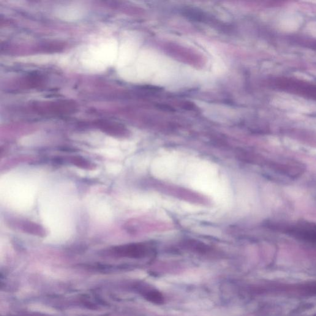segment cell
<instances>
[{"label": "cell", "mask_w": 316, "mask_h": 316, "mask_svg": "<svg viewBox=\"0 0 316 316\" xmlns=\"http://www.w3.org/2000/svg\"><path fill=\"white\" fill-rule=\"evenodd\" d=\"M148 186L154 191L190 203L204 206H209L212 204L211 200L206 196L179 185L152 179L149 180Z\"/></svg>", "instance_id": "6da1fadb"}, {"label": "cell", "mask_w": 316, "mask_h": 316, "mask_svg": "<svg viewBox=\"0 0 316 316\" xmlns=\"http://www.w3.org/2000/svg\"><path fill=\"white\" fill-rule=\"evenodd\" d=\"M269 85L279 91L316 101V84L298 79L277 77L272 79Z\"/></svg>", "instance_id": "7a4b0ae2"}, {"label": "cell", "mask_w": 316, "mask_h": 316, "mask_svg": "<svg viewBox=\"0 0 316 316\" xmlns=\"http://www.w3.org/2000/svg\"><path fill=\"white\" fill-rule=\"evenodd\" d=\"M77 108V105L70 100L58 101L49 103L48 104H39L35 105L34 107L37 112L54 115L75 113Z\"/></svg>", "instance_id": "3957f363"}, {"label": "cell", "mask_w": 316, "mask_h": 316, "mask_svg": "<svg viewBox=\"0 0 316 316\" xmlns=\"http://www.w3.org/2000/svg\"><path fill=\"white\" fill-rule=\"evenodd\" d=\"M95 125L103 132L109 135L116 136V137H126L129 135V130L124 125L118 122L100 120L95 122Z\"/></svg>", "instance_id": "277c9868"}, {"label": "cell", "mask_w": 316, "mask_h": 316, "mask_svg": "<svg viewBox=\"0 0 316 316\" xmlns=\"http://www.w3.org/2000/svg\"><path fill=\"white\" fill-rule=\"evenodd\" d=\"M287 231L299 239L316 242V226L306 224L297 225L296 227L287 228Z\"/></svg>", "instance_id": "5b68a950"}, {"label": "cell", "mask_w": 316, "mask_h": 316, "mask_svg": "<svg viewBox=\"0 0 316 316\" xmlns=\"http://www.w3.org/2000/svg\"><path fill=\"white\" fill-rule=\"evenodd\" d=\"M182 14L188 19H190V20H193L198 22H207L212 21V19H209L208 15H206L205 13L201 11L195 9V8H185L182 10Z\"/></svg>", "instance_id": "8992f818"}, {"label": "cell", "mask_w": 316, "mask_h": 316, "mask_svg": "<svg viewBox=\"0 0 316 316\" xmlns=\"http://www.w3.org/2000/svg\"><path fill=\"white\" fill-rule=\"evenodd\" d=\"M63 49V45L60 43H48V44L42 45L40 47V50L45 52H56Z\"/></svg>", "instance_id": "52a82bcc"}, {"label": "cell", "mask_w": 316, "mask_h": 316, "mask_svg": "<svg viewBox=\"0 0 316 316\" xmlns=\"http://www.w3.org/2000/svg\"><path fill=\"white\" fill-rule=\"evenodd\" d=\"M42 83V79L39 75H32L29 76L26 79V84L27 86L32 87H36L39 86Z\"/></svg>", "instance_id": "ba28073f"}, {"label": "cell", "mask_w": 316, "mask_h": 316, "mask_svg": "<svg viewBox=\"0 0 316 316\" xmlns=\"http://www.w3.org/2000/svg\"><path fill=\"white\" fill-rule=\"evenodd\" d=\"M149 297L150 298V300L154 303H162L163 300H164L162 294L156 291H152V292L149 294Z\"/></svg>", "instance_id": "9c48e42d"}, {"label": "cell", "mask_w": 316, "mask_h": 316, "mask_svg": "<svg viewBox=\"0 0 316 316\" xmlns=\"http://www.w3.org/2000/svg\"></svg>", "instance_id": "30bf717a"}]
</instances>
